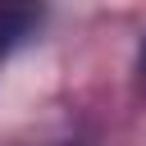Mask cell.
<instances>
[{"instance_id": "obj_1", "label": "cell", "mask_w": 146, "mask_h": 146, "mask_svg": "<svg viewBox=\"0 0 146 146\" xmlns=\"http://www.w3.org/2000/svg\"><path fill=\"white\" fill-rule=\"evenodd\" d=\"M141 68H146V55H141Z\"/></svg>"}]
</instances>
